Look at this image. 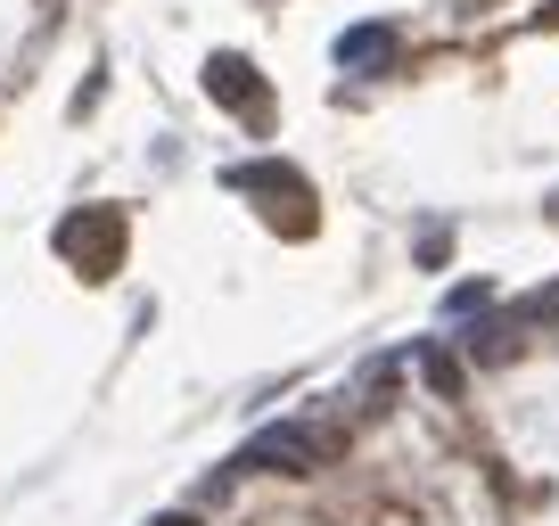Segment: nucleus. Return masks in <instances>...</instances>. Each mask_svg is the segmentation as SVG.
<instances>
[{"instance_id":"nucleus-3","label":"nucleus","mask_w":559,"mask_h":526,"mask_svg":"<svg viewBox=\"0 0 559 526\" xmlns=\"http://www.w3.org/2000/svg\"><path fill=\"white\" fill-rule=\"evenodd\" d=\"M428 386H437V395H461V362L453 354H428Z\"/></svg>"},{"instance_id":"nucleus-2","label":"nucleus","mask_w":559,"mask_h":526,"mask_svg":"<svg viewBox=\"0 0 559 526\" xmlns=\"http://www.w3.org/2000/svg\"><path fill=\"white\" fill-rule=\"evenodd\" d=\"M214 91H223L230 107H247V116H263V91H255V67H247V58H214Z\"/></svg>"},{"instance_id":"nucleus-1","label":"nucleus","mask_w":559,"mask_h":526,"mask_svg":"<svg viewBox=\"0 0 559 526\" xmlns=\"http://www.w3.org/2000/svg\"><path fill=\"white\" fill-rule=\"evenodd\" d=\"M255 469H280V477H305L313 461H330V437L321 428H272V437H255Z\"/></svg>"},{"instance_id":"nucleus-4","label":"nucleus","mask_w":559,"mask_h":526,"mask_svg":"<svg viewBox=\"0 0 559 526\" xmlns=\"http://www.w3.org/2000/svg\"><path fill=\"white\" fill-rule=\"evenodd\" d=\"M157 526H198V518H157Z\"/></svg>"}]
</instances>
